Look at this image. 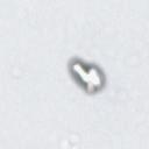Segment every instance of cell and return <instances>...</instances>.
<instances>
[{"instance_id": "1", "label": "cell", "mask_w": 149, "mask_h": 149, "mask_svg": "<svg viewBox=\"0 0 149 149\" xmlns=\"http://www.w3.org/2000/svg\"><path fill=\"white\" fill-rule=\"evenodd\" d=\"M73 70L80 76V78H81L85 83L88 84V81H90V79H88V72H86L79 64H73Z\"/></svg>"}]
</instances>
